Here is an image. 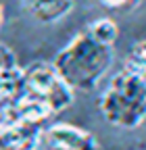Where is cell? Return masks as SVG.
I'll use <instances>...</instances> for the list:
<instances>
[{"label":"cell","instance_id":"cell-2","mask_svg":"<svg viewBox=\"0 0 146 150\" xmlns=\"http://www.w3.org/2000/svg\"><path fill=\"white\" fill-rule=\"evenodd\" d=\"M98 110L115 127H140L146 121V83L125 69L117 71L100 94Z\"/></svg>","mask_w":146,"mask_h":150},{"label":"cell","instance_id":"cell-3","mask_svg":"<svg viewBox=\"0 0 146 150\" xmlns=\"http://www.w3.org/2000/svg\"><path fill=\"white\" fill-rule=\"evenodd\" d=\"M23 81H25V98L40 104L50 112V117H57L59 112L73 104L75 92H73L65 79L57 73L52 63L35 61L23 67Z\"/></svg>","mask_w":146,"mask_h":150},{"label":"cell","instance_id":"cell-8","mask_svg":"<svg viewBox=\"0 0 146 150\" xmlns=\"http://www.w3.org/2000/svg\"><path fill=\"white\" fill-rule=\"evenodd\" d=\"M125 71L134 73L136 77H140L146 83V38L144 40H138L130 46L125 56Z\"/></svg>","mask_w":146,"mask_h":150},{"label":"cell","instance_id":"cell-10","mask_svg":"<svg viewBox=\"0 0 146 150\" xmlns=\"http://www.w3.org/2000/svg\"><path fill=\"white\" fill-rule=\"evenodd\" d=\"M100 6L106 11H132L138 8L140 2H100Z\"/></svg>","mask_w":146,"mask_h":150},{"label":"cell","instance_id":"cell-1","mask_svg":"<svg viewBox=\"0 0 146 150\" xmlns=\"http://www.w3.org/2000/svg\"><path fill=\"white\" fill-rule=\"evenodd\" d=\"M117 38L119 27L111 17L94 19L59 50L52 67L73 92H92L113 65Z\"/></svg>","mask_w":146,"mask_h":150},{"label":"cell","instance_id":"cell-11","mask_svg":"<svg viewBox=\"0 0 146 150\" xmlns=\"http://www.w3.org/2000/svg\"><path fill=\"white\" fill-rule=\"evenodd\" d=\"M9 125H13V121H11V117H9V112H0V131L6 129Z\"/></svg>","mask_w":146,"mask_h":150},{"label":"cell","instance_id":"cell-5","mask_svg":"<svg viewBox=\"0 0 146 150\" xmlns=\"http://www.w3.org/2000/svg\"><path fill=\"white\" fill-rule=\"evenodd\" d=\"M42 125L13 123L0 131V150H38L42 144Z\"/></svg>","mask_w":146,"mask_h":150},{"label":"cell","instance_id":"cell-9","mask_svg":"<svg viewBox=\"0 0 146 150\" xmlns=\"http://www.w3.org/2000/svg\"><path fill=\"white\" fill-rule=\"evenodd\" d=\"M15 67H19V63H17V54L6 44L0 42V73L9 71V69H15Z\"/></svg>","mask_w":146,"mask_h":150},{"label":"cell","instance_id":"cell-12","mask_svg":"<svg viewBox=\"0 0 146 150\" xmlns=\"http://www.w3.org/2000/svg\"><path fill=\"white\" fill-rule=\"evenodd\" d=\"M2 23H4V6L0 4V29H2Z\"/></svg>","mask_w":146,"mask_h":150},{"label":"cell","instance_id":"cell-6","mask_svg":"<svg viewBox=\"0 0 146 150\" xmlns=\"http://www.w3.org/2000/svg\"><path fill=\"white\" fill-rule=\"evenodd\" d=\"M25 98L23 67H15L0 73V112H9Z\"/></svg>","mask_w":146,"mask_h":150},{"label":"cell","instance_id":"cell-7","mask_svg":"<svg viewBox=\"0 0 146 150\" xmlns=\"http://www.w3.org/2000/svg\"><path fill=\"white\" fill-rule=\"evenodd\" d=\"M21 8L25 13H29L40 23H57L75 8V4L69 2V0H52V2H40V0H35V2H23Z\"/></svg>","mask_w":146,"mask_h":150},{"label":"cell","instance_id":"cell-4","mask_svg":"<svg viewBox=\"0 0 146 150\" xmlns=\"http://www.w3.org/2000/svg\"><path fill=\"white\" fill-rule=\"evenodd\" d=\"M42 144H46L48 150H100L92 131L73 123H54L44 127Z\"/></svg>","mask_w":146,"mask_h":150}]
</instances>
